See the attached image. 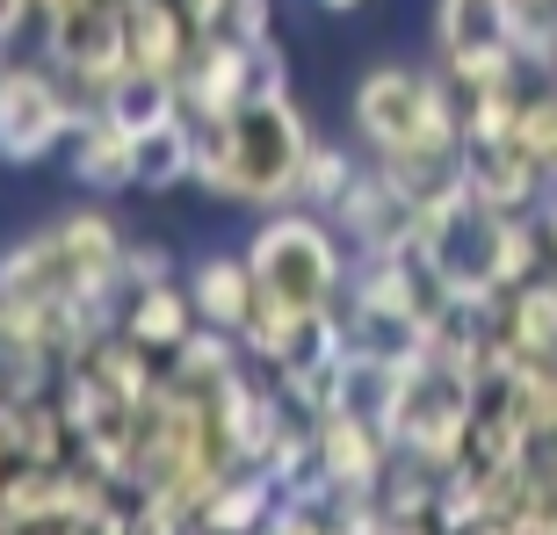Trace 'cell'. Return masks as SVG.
Listing matches in <instances>:
<instances>
[{"instance_id":"2","label":"cell","mask_w":557,"mask_h":535,"mask_svg":"<svg viewBox=\"0 0 557 535\" xmlns=\"http://www.w3.org/2000/svg\"><path fill=\"white\" fill-rule=\"evenodd\" d=\"M253 261V283L261 297L275 304H297V311H341V289H348V239L333 232V217L319 210H269V217H253V232L239 239Z\"/></svg>"},{"instance_id":"6","label":"cell","mask_w":557,"mask_h":535,"mask_svg":"<svg viewBox=\"0 0 557 535\" xmlns=\"http://www.w3.org/2000/svg\"><path fill=\"white\" fill-rule=\"evenodd\" d=\"M392 463H398L392 427H376L362 412H326L319 420V463L311 471L333 485V499H376L384 477H392Z\"/></svg>"},{"instance_id":"7","label":"cell","mask_w":557,"mask_h":535,"mask_svg":"<svg viewBox=\"0 0 557 535\" xmlns=\"http://www.w3.org/2000/svg\"><path fill=\"white\" fill-rule=\"evenodd\" d=\"M59 166L81 196H138V138L124 124H109L102 109L81 116V130L65 138Z\"/></svg>"},{"instance_id":"10","label":"cell","mask_w":557,"mask_h":535,"mask_svg":"<svg viewBox=\"0 0 557 535\" xmlns=\"http://www.w3.org/2000/svg\"><path fill=\"white\" fill-rule=\"evenodd\" d=\"M182 283H188L196 319H203V326H225V333H247L253 304H261V283H253L247 247H203L182 268Z\"/></svg>"},{"instance_id":"25","label":"cell","mask_w":557,"mask_h":535,"mask_svg":"<svg viewBox=\"0 0 557 535\" xmlns=\"http://www.w3.org/2000/svg\"><path fill=\"white\" fill-rule=\"evenodd\" d=\"M15 471V441H8V406H0V477Z\"/></svg>"},{"instance_id":"20","label":"cell","mask_w":557,"mask_h":535,"mask_svg":"<svg viewBox=\"0 0 557 535\" xmlns=\"http://www.w3.org/2000/svg\"><path fill=\"white\" fill-rule=\"evenodd\" d=\"M124 535H196V514L166 493H131L124 499Z\"/></svg>"},{"instance_id":"9","label":"cell","mask_w":557,"mask_h":535,"mask_svg":"<svg viewBox=\"0 0 557 535\" xmlns=\"http://www.w3.org/2000/svg\"><path fill=\"white\" fill-rule=\"evenodd\" d=\"M203 29L182 15V0H124V59L131 73H152V80H182L188 59H196Z\"/></svg>"},{"instance_id":"8","label":"cell","mask_w":557,"mask_h":535,"mask_svg":"<svg viewBox=\"0 0 557 535\" xmlns=\"http://www.w3.org/2000/svg\"><path fill=\"white\" fill-rule=\"evenodd\" d=\"M463 196L493 217H536V203L550 196V174L521 145H463Z\"/></svg>"},{"instance_id":"12","label":"cell","mask_w":557,"mask_h":535,"mask_svg":"<svg viewBox=\"0 0 557 535\" xmlns=\"http://www.w3.org/2000/svg\"><path fill=\"white\" fill-rule=\"evenodd\" d=\"M196 326H203V319H196V304H188V283L131 289V297H124V319H116V333H124V340H138L145 354H160V362L182 348Z\"/></svg>"},{"instance_id":"23","label":"cell","mask_w":557,"mask_h":535,"mask_svg":"<svg viewBox=\"0 0 557 535\" xmlns=\"http://www.w3.org/2000/svg\"><path fill=\"white\" fill-rule=\"evenodd\" d=\"M536 232H543V247H550V268H557V182H550V196L536 203Z\"/></svg>"},{"instance_id":"21","label":"cell","mask_w":557,"mask_h":535,"mask_svg":"<svg viewBox=\"0 0 557 535\" xmlns=\"http://www.w3.org/2000/svg\"><path fill=\"white\" fill-rule=\"evenodd\" d=\"M182 253L166 239H131L124 247V289H160V283H182Z\"/></svg>"},{"instance_id":"16","label":"cell","mask_w":557,"mask_h":535,"mask_svg":"<svg viewBox=\"0 0 557 535\" xmlns=\"http://www.w3.org/2000/svg\"><path fill=\"white\" fill-rule=\"evenodd\" d=\"M102 116L109 124H124L131 138H145V130L174 124V116H188L182 102V80H152V73H124V80L102 95Z\"/></svg>"},{"instance_id":"26","label":"cell","mask_w":557,"mask_h":535,"mask_svg":"<svg viewBox=\"0 0 557 535\" xmlns=\"http://www.w3.org/2000/svg\"><path fill=\"white\" fill-rule=\"evenodd\" d=\"M471 535H515V528H507V521H485V528H471Z\"/></svg>"},{"instance_id":"24","label":"cell","mask_w":557,"mask_h":535,"mask_svg":"<svg viewBox=\"0 0 557 535\" xmlns=\"http://www.w3.org/2000/svg\"><path fill=\"white\" fill-rule=\"evenodd\" d=\"M311 8H319V15H362L370 0H311Z\"/></svg>"},{"instance_id":"28","label":"cell","mask_w":557,"mask_h":535,"mask_svg":"<svg viewBox=\"0 0 557 535\" xmlns=\"http://www.w3.org/2000/svg\"><path fill=\"white\" fill-rule=\"evenodd\" d=\"M493 8H499V0H493Z\"/></svg>"},{"instance_id":"1","label":"cell","mask_w":557,"mask_h":535,"mask_svg":"<svg viewBox=\"0 0 557 535\" xmlns=\"http://www.w3.org/2000/svg\"><path fill=\"white\" fill-rule=\"evenodd\" d=\"M311 116L297 109L289 87L253 95L239 116L196 130V196L218 210H247V217H269V210L297 203V174H305L311 152Z\"/></svg>"},{"instance_id":"22","label":"cell","mask_w":557,"mask_h":535,"mask_svg":"<svg viewBox=\"0 0 557 535\" xmlns=\"http://www.w3.org/2000/svg\"><path fill=\"white\" fill-rule=\"evenodd\" d=\"M232 8H239V0H182V15L196 22L203 37H210V29H225V22H232Z\"/></svg>"},{"instance_id":"19","label":"cell","mask_w":557,"mask_h":535,"mask_svg":"<svg viewBox=\"0 0 557 535\" xmlns=\"http://www.w3.org/2000/svg\"><path fill=\"white\" fill-rule=\"evenodd\" d=\"M515 145L557 182V87H550V80H529V102H521Z\"/></svg>"},{"instance_id":"18","label":"cell","mask_w":557,"mask_h":535,"mask_svg":"<svg viewBox=\"0 0 557 535\" xmlns=\"http://www.w3.org/2000/svg\"><path fill=\"white\" fill-rule=\"evenodd\" d=\"M521 102H529V80H507V87H478V95H463V145H515Z\"/></svg>"},{"instance_id":"4","label":"cell","mask_w":557,"mask_h":535,"mask_svg":"<svg viewBox=\"0 0 557 535\" xmlns=\"http://www.w3.org/2000/svg\"><path fill=\"white\" fill-rule=\"evenodd\" d=\"M269 87H289L283 43H247V37H232V29H210L182 73V102L196 124H225V116H239Z\"/></svg>"},{"instance_id":"17","label":"cell","mask_w":557,"mask_h":535,"mask_svg":"<svg viewBox=\"0 0 557 535\" xmlns=\"http://www.w3.org/2000/svg\"><path fill=\"white\" fill-rule=\"evenodd\" d=\"M232 370H247V348H239V333H225V326H196L182 348L166 354V376L188 384V391H218Z\"/></svg>"},{"instance_id":"27","label":"cell","mask_w":557,"mask_h":535,"mask_svg":"<svg viewBox=\"0 0 557 535\" xmlns=\"http://www.w3.org/2000/svg\"><path fill=\"white\" fill-rule=\"evenodd\" d=\"M536 80H550V87H557V51H550V65H543V73H536Z\"/></svg>"},{"instance_id":"13","label":"cell","mask_w":557,"mask_h":535,"mask_svg":"<svg viewBox=\"0 0 557 535\" xmlns=\"http://www.w3.org/2000/svg\"><path fill=\"white\" fill-rule=\"evenodd\" d=\"M275 507H283V485H275L269 471H232L218 493H210V507L196 514V528L210 535H261L275 521Z\"/></svg>"},{"instance_id":"5","label":"cell","mask_w":557,"mask_h":535,"mask_svg":"<svg viewBox=\"0 0 557 535\" xmlns=\"http://www.w3.org/2000/svg\"><path fill=\"white\" fill-rule=\"evenodd\" d=\"M420 217H428V210L370 160L362 174H355V188L341 196V210H333V232L348 239L355 261H370V253H413L420 247Z\"/></svg>"},{"instance_id":"3","label":"cell","mask_w":557,"mask_h":535,"mask_svg":"<svg viewBox=\"0 0 557 535\" xmlns=\"http://www.w3.org/2000/svg\"><path fill=\"white\" fill-rule=\"evenodd\" d=\"M87 102L44 51H8L0 59V166H51L65 152V138L81 130Z\"/></svg>"},{"instance_id":"15","label":"cell","mask_w":557,"mask_h":535,"mask_svg":"<svg viewBox=\"0 0 557 535\" xmlns=\"http://www.w3.org/2000/svg\"><path fill=\"white\" fill-rule=\"evenodd\" d=\"M362 166H370V152H362L355 138H311L305 174H297V210H319V217H333Z\"/></svg>"},{"instance_id":"11","label":"cell","mask_w":557,"mask_h":535,"mask_svg":"<svg viewBox=\"0 0 557 535\" xmlns=\"http://www.w3.org/2000/svg\"><path fill=\"white\" fill-rule=\"evenodd\" d=\"M81 289V275H73V261H65L59 247V232L37 225V232H22V239H8L0 247V304H65Z\"/></svg>"},{"instance_id":"14","label":"cell","mask_w":557,"mask_h":535,"mask_svg":"<svg viewBox=\"0 0 557 535\" xmlns=\"http://www.w3.org/2000/svg\"><path fill=\"white\" fill-rule=\"evenodd\" d=\"M196 116H174V124L145 130L138 138V196H182L196 182Z\"/></svg>"}]
</instances>
